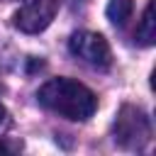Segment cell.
I'll return each instance as SVG.
<instances>
[{"mask_svg": "<svg viewBox=\"0 0 156 156\" xmlns=\"http://www.w3.org/2000/svg\"><path fill=\"white\" fill-rule=\"evenodd\" d=\"M37 100L49 112H54L58 117H66V119H73V122H83V119L93 117L95 110H98L95 93L88 85H83L73 78H51V80H46L39 88Z\"/></svg>", "mask_w": 156, "mask_h": 156, "instance_id": "obj_1", "label": "cell"}, {"mask_svg": "<svg viewBox=\"0 0 156 156\" xmlns=\"http://www.w3.org/2000/svg\"><path fill=\"white\" fill-rule=\"evenodd\" d=\"M132 12H134V0H110V5H107V17L117 27H124L127 20L132 17Z\"/></svg>", "mask_w": 156, "mask_h": 156, "instance_id": "obj_6", "label": "cell"}, {"mask_svg": "<svg viewBox=\"0 0 156 156\" xmlns=\"http://www.w3.org/2000/svg\"><path fill=\"white\" fill-rule=\"evenodd\" d=\"M7 151H10V149H7L5 144H0V154H7Z\"/></svg>", "mask_w": 156, "mask_h": 156, "instance_id": "obj_8", "label": "cell"}, {"mask_svg": "<svg viewBox=\"0 0 156 156\" xmlns=\"http://www.w3.org/2000/svg\"><path fill=\"white\" fill-rule=\"evenodd\" d=\"M112 132H115V141L122 149H144L151 139V122L141 107L122 105Z\"/></svg>", "mask_w": 156, "mask_h": 156, "instance_id": "obj_2", "label": "cell"}, {"mask_svg": "<svg viewBox=\"0 0 156 156\" xmlns=\"http://www.w3.org/2000/svg\"><path fill=\"white\" fill-rule=\"evenodd\" d=\"M154 0H149V5L144 7V15L139 20V27H136V41L144 44V46H151L156 41V17H154Z\"/></svg>", "mask_w": 156, "mask_h": 156, "instance_id": "obj_5", "label": "cell"}, {"mask_svg": "<svg viewBox=\"0 0 156 156\" xmlns=\"http://www.w3.org/2000/svg\"><path fill=\"white\" fill-rule=\"evenodd\" d=\"M5 115H7V112H5V107H2V105H0V124H2V122H5Z\"/></svg>", "mask_w": 156, "mask_h": 156, "instance_id": "obj_7", "label": "cell"}, {"mask_svg": "<svg viewBox=\"0 0 156 156\" xmlns=\"http://www.w3.org/2000/svg\"><path fill=\"white\" fill-rule=\"evenodd\" d=\"M58 12V0H27L15 12V27L24 34H39L44 32L51 20Z\"/></svg>", "mask_w": 156, "mask_h": 156, "instance_id": "obj_4", "label": "cell"}, {"mask_svg": "<svg viewBox=\"0 0 156 156\" xmlns=\"http://www.w3.org/2000/svg\"><path fill=\"white\" fill-rule=\"evenodd\" d=\"M68 51L83 61L85 66L90 68H98V71H107L110 63H112V51H110V44L102 34L98 32H88V29H80V32H73L71 39H68Z\"/></svg>", "mask_w": 156, "mask_h": 156, "instance_id": "obj_3", "label": "cell"}]
</instances>
